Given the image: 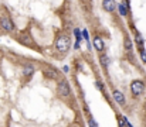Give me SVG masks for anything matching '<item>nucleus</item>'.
<instances>
[{
	"label": "nucleus",
	"mask_w": 146,
	"mask_h": 127,
	"mask_svg": "<svg viewBox=\"0 0 146 127\" xmlns=\"http://www.w3.org/2000/svg\"><path fill=\"white\" fill-rule=\"evenodd\" d=\"M70 45H71V38H70L68 36H65V34H61V36L57 38V41H55L57 51H58V52H62V54H65V52L70 49Z\"/></svg>",
	"instance_id": "f257e3e1"
},
{
	"label": "nucleus",
	"mask_w": 146,
	"mask_h": 127,
	"mask_svg": "<svg viewBox=\"0 0 146 127\" xmlns=\"http://www.w3.org/2000/svg\"><path fill=\"white\" fill-rule=\"evenodd\" d=\"M58 93H60V96H62V97H68L70 95H71V88H70V85L68 82L65 81V79H61V81H58Z\"/></svg>",
	"instance_id": "f03ea898"
},
{
	"label": "nucleus",
	"mask_w": 146,
	"mask_h": 127,
	"mask_svg": "<svg viewBox=\"0 0 146 127\" xmlns=\"http://www.w3.org/2000/svg\"><path fill=\"white\" fill-rule=\"evenodd\" d=\"M131 92L133 96H141L145 92V84L142 81H133L131 84Z\"/></svg>",
	"instance_id": "7ed1b4c3"
},
{
	"label": "nucleus",
	"mask_w": 146,
	"mask_h": 127,
	"mask_svg": "<svg viewBox=\"0 0 146 127\" xmlns=\"http://www.w3.org/2000/svg\"><path fill=\"white\" fill-rule=\"evenodd\" d=\"M0 27L3 30L9 31V33H11L14 30V26H13V23H11V20L9 17H0Z\"/></svg>",
	"instance_id": "20e7f679"
},
{
	"label": "nucleus",
	"mask_w": 146,
	"mask_h": 127,
	"mask_svg": "<svg viewBox=\"0 0 146 127\" xmlns=\"http://www.w3.org/2000/svg\"><path fill=\"white\" fill-rule=\"evenodd\" d=\"M102 7L105 11L112 13L116 10V3H115V0H102Z\"/></svg>",
	"instance_id": "39448f33"
},
{
	"label": "nucleus",
	"mask_w": 146,
	"mask_h": 127,
	"mask_svg": "<svg viewBox=\"0 0 146 127\" xmlns=\"http://www.w3.org/2000/svg\"><path fill=\"white\" fill-rule=\"evenodd\" d=\"M44 76H47L50 79H57L58 78V72H57V69H54V68H51V66H47V68H44Z\"/></svg>",
	"instance_id": "423d86ee"
},
{
	"label": "nucleus",
	"mask_w": 146,
	"mask_h": 127,
	"mask_svg": "<svg viewBox=\"0 0 146 127\" xmlns=\"http://www.w3.org/2000/svg\"><path fill=\"white\" fill-rule=\"evenodd\" d=\"M113 99H115V102H118L119 105H125V96L122 95V92L113 90Z\"/></svg>",
	"instance_id": "0eeeda50"
},
{
	"label": "nucleus",
	"mask_w": 146,
	"mask_h": 127,
	"mask_svg": "<svg viewBox=\"0 0 146 127\" xmlns=\"http://www.w3.org/2000/svg\"><path fill=\"white\" fill-rule=\"evenodd\" d=\"M94 47H95V49L97 51H104V48H105V44L102 41V38H99V37H94Z\"/></svg>",
	"instance_id": "6e6552de"
},
{
	"label": "nucleus",
	"mask_w": 146,
	"mask_h": 127,
	"mask_svg": "<svg viewBox=\"0 0 146 127\" xmlns=\"http://www.w3.org/2000/svg\"><path fill=\"white\" fill-rule=\"evenodd\" d=\"M33 72H34V68H33L31 65H26V66L23 68V74H24V76H31Z\"/></svg>",
	"instance_id": "1a4fd4ad"
},
{
	"label": "nucleus",
	"mask_w": 146,
	"mask_h": 127,
	"mask_svg": "<svg viewBox=\"0 0 146 127\" xmlns=\"http://www.w3.org/2000/svg\"><path fill=\"white\" fill-rule=\"evenodd\" d=\"M118 10H119V13H121V16H128V10H126V6L125 4H119L118 6Z\"/></svg>",
	"instance_id": "9d476101"
},
{
	"label": "nucleus",
	"mask_w": 146,
	"mask_h": 127,
	"mask_svg": "<svg viewBox=\"0 0 146 127\" xmlns=\"http://www.w3.org/2000/svg\"><path fill=\"white\" fill-rule=\"evenodd\" d=\"M101 64H102L104 66H108V65H109V58H108L106 55H101Z\"/></svg>",
	"instance_id": "9b49d317"
},
{
	"label": "nucleus",
	"mask_w": 146,
	"mask_h": 127,
	"mask_svg": "<svg viewBox=\"0 0 146 127\" xmlns=\"http://www.w3.org/2000/svg\"><path fill=\"white\" fill-rule=\"evenodd\" d=\"M125 48H126V49H132V41H131L129 38L125 40Z\"/></svg>",
	"instance_id": "f8f14e48"
},
{
	"label": "nucleus",
	"mask_w": 146,
	"mask_h": 127,
	"mask_svg": "<svg viewBox=\"0 0 146 127\" xmlns=\"http://www.w3.org/2000/svg\"><path fill=\"white\" fill-rule=\"evenodd\" d=\"M74 34L77 36V41L78 42L81 41V31H80V30H74Z\"/></svg>",
	"instance_id": "ddd939ff"
},
{
	"label": "nucleus",
	"mask_w": 146,
	"mask_h": 127,
	"mask_svg": "<svg viewBox=\"0 0 146 127\" xmlns=\"http://www.w3.org/2000/svg\"><path fill=\"white\" fill-rule=\"evenodd\" d=\"M141 58H142L143 62H146V51L145 49H141Z\"/></svg>",
	"instance_id": "4468645a"
},
{
	"label": "nucleus",
	"mask_w": 146,
	"mask_h": 127,
	"mask_svg": "<svg viewBox=\"0 0 146 127\" xmlns=\"http://www.w3.org/2000/svg\"><path fill=\"white\" fill-rule=\"evenodd\" d=\"M90 126H91V127H98V126H97V123H95V120H94V119H90Z\"/></svg>",
	"instance_id": "2eb2a0df"
},
{
	"label": "nucleus",
	"mask_w": 146,
	"mask_h": 127,
	"mask_svg": "<svg viewBox=\"0 0 146 127\" xmlns=\"http://www.w3.org/2000/svg\"><path fill=\"white\" fill-rule=\"evenodd\" d=\"M82 34H84V37H85V40H88V33H87V30H84V33H82Z\"/></svg>",
	"instance_id": "dca6fc26"
},
{
	"label": "nucleus",
	"mask_w": 146,
	"mask_h": 127,
	"mask_svg": "<svg viewBox=\"0 0 146 127\" xmlns=\"http://www.w3.org/2000/svg\"><path fill=\"white\" fill-rule=\"evenodd\" d=\"M97 86H98V89H102V85L99 84V82H97Z\"/></svg>",
	"instance_id": "f3484780"
},
{
	"label": "nucleus",
	"mask_w": 146,
	"mask_h": 127,
	"mask_svg": "<svg viewBox=\"0 0 146 127\" xmlns=\"http://www.w3.org/2000/svg\"><path fill=\"white\" fill-rule=\"evenodd\" d=\"M145 106H146V103H145Z\"/></svg>",
	"instance_id": "a211bd4d"
}]
</instances>
